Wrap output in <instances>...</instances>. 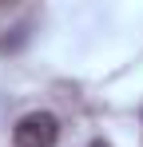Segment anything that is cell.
Masks as SVG:
<instances>
[{
  "label": "cell",
  "mask_w": 143,
  "mask_h": 147,
  "mask_svg": "<svg viewBox=\"0 0 143 147\" xmlns=\"http://www.w3.org/2000/svg\"><path fill=\"white\" fill-rule=\"evenodd\" d=\"M92 147H111V143H103V139H95V143H92Z\"/></svg>",
  "instance_id": "cell-2"
},
{
  "label": "cell",
  "mask_w": 143,
  "mask_h": 147,
  "mask_svg": "<svg viewBox=\"0 0 143 147\" xmlns=\"http://www.w3.org/2000/svg\"><path fill=\"white\" fill-rule=\"evenodd\" d=\"M12 139H16V147H56V139H60V119H56L52 111H32V115H24V119L16 123Z\"/></svg>",
  "instance_id": "cell-1"
}]
</instances>
